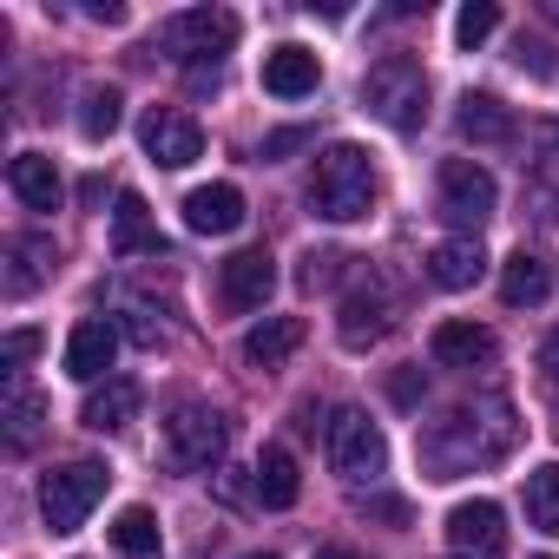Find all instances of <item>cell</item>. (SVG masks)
Returning a JSON list of instances; mask_svg holds the SVG:
<instances>
[{"label": "cell", "mask_w": 559, "mask_h": 559, "mask_svg": "<svg viewBox=\"0 0 559 559\" xmlns=\"http://www.w3.org/2000/svg\"><path fill=\"white\" fill-rule=\"evenodd\" d=\"M243 217H250V211H243V191H237V185H198V191L185 198V224H191L198 237H230Z\"/></svg>", "instance_id": "7c38bea8"}, {"label": "cell", "mask_w": 559, "mask_h": 559, "mask_svg": "<svg viewBox=\"0 0 559 559\" xmlns=\"http://www.w3.org/2000/svg\"><path fill=\"white\" fill-rule=\"evenodd\" d=\"M139 145H145V158L165 165V171H185L191 158H204V132H198L185 112H165V106H152V112L139 119Z\"/></svg>", "instance_id": "30bf717a"}, {"label": "cell", "mask_w": 559, "mask_h": 559, "mask_svg": "<svg viewBox=\"0 0 559 559\" xmlns=\"http://www.w3.org/2000/svg\"><path fill=\"white\" fill-rule=\"evenodd\" d=\"M250 487H257V500H263V507H297V493H304L297 454H290V448H263V454H257V467H250Z\"/></svg>", "instance_id": "e0dca14e"}, {"label": "cell", "mask_w": 559, "mask_h": 559, "mask_svg": "<svg viewBox=\"0 0 559 559\" xmlns=\"http://www.w3.org/2000/svg\"><path fill=\"white\" fill-rule=\"evenodd\" d=\"M8 185H14V198H21L27 211H60V171H53V158L21 152V158L8 165Z\"/></svg>", "instance_id": "44dd1931"}, {"label": "cell", "mask_w": 559, "mask_h": 559, "mask_svg": "<svg viewBox=\"0 0 559 559\" xmlns=\"http://www.w3.org/2000/svg\"><path fill=\"white\" fill-rule=\"evenodd\" d=\"M369 513L389 520V526H408V500H369Z\"/></svg>", "instance_id": "836d02e7"}, {"label": "cell", "mask_w": 559, "mask_h": 559, "mask_svg": "<svg viewBox=\"0 0 559 559\" xmlns=\"http://www.w3.org/2000/svg\"><path fill=\"white\" fill-rule=\"evenodd\" d=\"M513 408L493 395V402H474V408H448L415 448H421V467L435 474V480H454V474H474V467H487V461H500L507 448H513Z\"/></svg>", "instance_id": "6da1fadb"}, {"label": "cell", "mask_w": 559, "mask_h": 559, "mask_svg": "<svg viewBox=\"0 0 559 559\" xmlns=\"http://www.w3.org/2000/svg\"><path fill=\"white\" fill-rule=\"evenodd\" d=\"M297 145H310V132H304V126H284V132H270V139H263V158H290Z\"/></svg>", "instance_id": "1f68e13d"}, {"label": "cell", "mask_w": 559, "mask_h": 559, "mask_svg": "<svg viewBox=\"0 0 559 559\" xmlns=\"http://www.w3.org/2000/svg\"><path fill=\"white\" fill-rule=\"evenodd\" d=\"M330 467L343 480H376L389 467V441H382V428L362 408H336L330 415Z\"/></svg>", "instance_id": "52a82bcc"}, {"label": "cell", "mask_w": 559, "mask_h": 559, "mask_svg": "<svg viewBox=\"0 0 559 559\" xmlns=\"http://www.w3.org/2000/svg\"><path fill=\"white\" fill-rule=\"evenodd\" d=\"M106 467L99 461H67V467H53L47 480H40V520L53 526V533H80L86 526V513L106 500Z\"/></svg>", "instance_id": "277c9868"}, {"label": "cell", "mask_w": 559, "mask_h": 559, "mask_svg": "<svg viewBox=\"0 0 559 559\" xmlns=\"http://www.w3.org/2000/svg\"><path fill=\"white\" fill-rule=\"evenodd\" d=\"M158 40H165V53L178 67H217L237 47V14H224V8H185V14L165 21Z\"/></svg>", "instance_id": "5b68a950"}, {"label": "cell", "mask_w": 559, "mask_h": 559, "mask_svg": "<svg viewBox=\"0 0 559 559\" xmlns=\"http://www.w3.org/2000/svg\"><path fill=\"white\" fill-rule=\"evenodd\" d=\"M546 14H552V21H559V0H546Z\"/></svg>", "instance_id": "8d00e7d4"}, {"label": "cell", "mask_w": 559, "mask_h": 559, "mask_svg": "<svg viewBox=\"0 0 559 559\" xmlns=\"http://www.w3.org/2000/svg\"><path fill=\"white\" fill-rule=\"evenodd\" d=\"M428 276H435L441 290H474L480 276H487L480 237H448V243H435V250H428Z\"/></svg>", "instance_id": "9a60e30c"}, {"label": "cell", "mask_w": 559, "mask_h": 559, "mask_svg": "<svg viewBox=\"0 0 559 559\" xmlns=\"http://www.w3.org/2000/svg\"><path fill=\"white\" fill-rule=\"evenodd\" d=\"M297 343H304V317H263V323L243 336V362H250V369H276V362H290Z\"/></svg>", "instance_id": "ffe728a7"}, {"label": "cell", "mask_w": 559, "mask_h": 559, "mask_svg": "<svg viewBox=\"0 0 559 559\" xmlns=\"http://www.w3.org/2000/svg\"><path fill=\"white\" fill-rule=\"evenodd\" d=\"M112 356H119V330L99 323V317H86V323L67 336V376H73V382H99V376L112 369Z\"/></svg>", "instance_id": "5bb4252c"}, {"label": "cell", "mask_w": 559, "mask_h": 559, "mask_svg": "<svg viewBox=\"0 0 559 559\" xmlns=\"http://www.w3.org/2000/svg\"><path fill=\"white\" fill-rule=\"evenodd\" d=\"M513 60H520V73H526V67H533V73H552L546 47H526V40H520V47H513Z\"/></svg>", "instance_id": "d6a6232c"}, {"label": "cell", "mask_w": 559, "mask_h": 559, "mask_svg": "<svg viewBox=\"0 0 559 559\" xmlns=\"http://www.w3.org/2000/svg\"><path fill=\"white\" fill-rule=\"evenodd\" d=\"M158 513L152 507H119V520H112V546L126 552V559H152L158 552Z\"/></svg>", "instance_id": "cb8c5ba5"}, {"label": "cell", "mask_w": 559, "mask_h": 559, "mask_svg": "<svg viewBox=\"0 0 559 559\" xmlns=\"http://www.w3.org/2000/svg\"><path fill=\"white\" fill-rule=\"evenodd\" d=\"M40 415H47V402L14 382V389H8V448H14V454H27V448L40 441Z\"/></svg>", "instance_id": "484cf974"}, {"label": "cell", "mask_w": 559, "mask_h": 559, "mask_svg": "<svg viewBox=\"0 0 559 559\" xmlns=\"http://www.w3.org/2000/svg\"><path fill=\"white\" fill-rule=\"evenodd\" d=\"M454 126H461V139H474V145H500V139H513V112H507L493 93H467L461 112H454Z\"/></svg>", "instance_id": "7402d4cb"}, {"label": "cell", "mask_w": 559, "mask_h": 559, "mask_svg": "<svg viewBox=\"0 0 559 559\" xmlns=\"http://www.w3.org/2000/svg\"><path fill=\"white\" fill-rule=\"evenodd\" d=\"M539 369H546V376H552V382H559V330H552V336H546V343H539Z\"/></svg>", "instance_id": "e575fe53"}, {"label": "cell", "mask_w": 559, "mask_h": 559, "mask_svg": "<svg viewBox=\"0 0 559 559\" xmlns=\"http://www.w3.org/2000/svg\"><path fill=\"white\" fill-rule=\"evenodd\" d=\"M112 250H119V257L158 250V230H152V211H145L139 191H119V204H112Z\"/></svg>", "instance_id": "603a6c76"}, {"label": "cell", "mask_w": 559, "mask_h": 559, "mask_svg": "<svg viewBox=\"0 0 559 559\" xmlns=\"http://www.w3.org/2000/svg\"><path fill=\"white\" fill-rule=\"evenodd\" d=\"M376 204V165L362 145H330L317 158V178H310V211L330 217V224H356L369 217Z\"/></svg>", "instance_id": "7a4b0ae2"}, {"label": "cell", "mask_w": 559, "mask_h": 559, "mask_svg": "<svg viewBox=\"0 0 559 559\" xmlns=\"http://www.w3.org/2000/svg\"><path fill=\"white\" fill-rule=\"evenodd\" d=\"M493 204H500V191H493V171L487 165H474V158H448L441 165V217L461 237H474L493 217Z\"/></svg>", "instance_id": "8992f818"}, {"label": "cell", "mask_w": 559, "mask_h": 559, "mask_svg": "<svg viewBox=\"0 0 559 559\" xmlns=\"http://www.w3.org/2000/svg\"><path fill=\"white\" fill-rule=\"evenodd\" d=\"M34 356H40V330H14L8 343H0V369H8V376H21Z\"/></svg>", "instance_id": "f546056e"}, {"label": "cell", "mask_w": 559, "mask_h": 559, "mask_svg": "<svg viewBox=\"0 0 559 559\" xmlns=\"http://www.w3.org/2000/svg\"><path fill=\"white\" fill-rule=\"evenodd\" d=\"M317 80H323V60L310 47H276V53H263V93H276V99H310Z\"/></svg>", "instance_id": "4fadbf2b"}, {"label": "cell", "mask_w": 559, "mask_h": 559, "mask_svg": "<svg viewBox=\"0 0 559 559\" xmlns=\"http://www.w3.org/2000/svg\"><path fill=\"white\" fill-rule=\"evenodd\" d=\"M270 290H276L270 250H237V257L217 263V297H224V310H237V317H243V310H263Z\"/></svg>", "instance_id": "8fae6325"}, {"label": "cell", "mask_w": 559, "mask_h": 559, "mask_svg": "<svg viewBox=\"0 0 559 559\" xmlns=\"http://www.w3.org/2000/svg\"><path fill=\"white\" fill-rule=\"evenodd\" d=\"M243 559H276V552H243Z\"/></svg>", "instance_id": "74e56055"}, {"label": "cell", "mask_w": 559, "mask_h": 559, "mask_svg": "<svg viewBox=\"0 0 559 559\" xmlns=\"http://www.w3.org/2000/svg\"><path fill=\"white\" fill-rule=\"evenodd\" d=\"M448 559H507V513H500V500H461L448 513Z\"/></svg>", "instance_id": "9c48e42d"}, {"label": "cell", "mask_w": 559, "mask_h": 559, "mask_svg": "<svg viewBox=\"0 0 559 559\" xmlns=\"http://www.w3.org/2000/svg\"><path fill=\"white\" fill-rule=\"evenodd\" d=\"M382 330H389V317H382V304L376 297H343V343L349 349H369V343H382Z\"/></svg>", "instance_id": "4316f807"}, {"label": "cell", "mask_w": 559, "mask_h": 559, "mask_svg": "<svg viewBox=\"0 0 559 559\" xmlns=\"http://www.w3.org/2000/svg\"><path fill=\"white\" fill-rule=\"evenodd\" d=\"M526 520L546 539H559V461H546V467L526 474Z\"/></svg>", "instance_id": "d4e9b609"}, {"label": "cell", "mask_w": 559, "mask_h": 559, "mask_svg": "<svg viewBox=\"0 0 559 559\" xmlns=\"http://www.w3.org/2000/svg\"><path fill=\"white\" fill-rule=\"evenodd\" d=\"M546 290H552V270L533 250H513L500 263V304L507 310H533V304H546Z\"/></svg>", "instance_id": "ac0fdd59"}, {"label": "cell", "mask_w": 559, "mask_h": 559, "mask_svg": "<svg viewBox=\"0 0 559 559\" xmlns=\"http://www.w3.org/2000/svg\"><path fill=\"white\" fill-rule=\"evenodd\" d=\"M362 106L382 119V126H395V132H415L421 119H428V73H421V60H408V53H389L369 80H362Z\"/></svg>", "instance_id": "3957f363"}, {"label": "cell", "mask_w": 559, "mask_h": 559, "mask_svg": "<svg viewBox=\"0 0 559 559\" xmlns=\"http://www.w3.org/2000/svg\"><path fill=\"white\" fill-rule=\"evenodd\" d=\"M165 448H171V461H178L185 474H204V467L224 461V448H230V421L211 415V408H198V402H185V408L165 421Z\"/></svg>", "instance_id": "ba28073f"}, {"label": "cell", "mask_w": 559, "mask_h": 559, "mask_svg": "<svg viewBox=\"0 0 559 559\" xmlns=\"http://www.w3.org/2000/svg\"><path fill=\"white\" fill-rule=\"evenodd\" d=\"M14 257H21V270H14V290H34V284H40V257H53V243L27 237V243H14Z\"/></svg>", "instance_id": "4dcf8cb0"}, {"label": "cell", "mask_w": 559, "mask_h": 559, "mask_svg": "<svg viewBox=\"0 0 559 559\" xmlns=\"http://www.w3.org/2000/svg\"><path fill=\"white\" fill-rule=\"evenodd\" d=\"M493 27H500V8H493V0H467V8L454 14V47H467V53H474Z\"/></svg>", "instance_id": "f1b7e54d"}, {"label": "cell", "mask_w": 559, "mask_h": 559, "mask_svg": "<svg viewBox=\"0 0 559 559\" xmlns=\"http://www.w3.org/2000/svg\"><path fill=\"white\" fill-rule=\"evenodd\" d=\"M317 559H362V552H356V546H323Z\"/></svg>", "instance_id": "d590c367"}, {"label": "cell", "mask_w": 559, "mask_h": 559, "mask_svg": "<svg viewBox=\"0 0 559 559\" xmlns=\"http://www.w3.org/2000/svg\"><path fill=\"white\" fill-rule=\"evenodd\" d=\"M139 402H145V395H139V382H132V376H112L106 389H93V395H86L80 421H86V428H99V435H119V428L139 415Z\"/></svg>", "instance_id": "d6986e66"}, {"label": "cell", "mask_w": 559, "mask_h": 559, "mask_svg": "<svg viewBox=\"0 0 559 559\" xmlns=\"http://www.w3.org/2000/svg\"><path fill=\"white\" fill-rule=\"evenodd\" d=\"M119 106H126V99H119L112 86H93V93L80 99V132H86V139H112V132H119Z\"/></svg>", "instance_id": "83f0119b"}, {"label": "cell", "mask_w": 559, "mask_h": 559, "mask_svg": "<svg viewBox=\"0 0 559 559\" xmlns=\"http://www.w3.org/2000/svg\"><path fill=\"white\" fill-rule=\"evenodd\" d=\"M428 349H435V362H441V369H487L500 343H493V330H480V323H461V317H454V323H441V330H435V343H428Z\"/></svg>", "instance_id": "2e32d148"}]
</instances>
